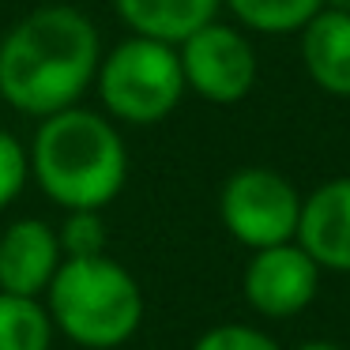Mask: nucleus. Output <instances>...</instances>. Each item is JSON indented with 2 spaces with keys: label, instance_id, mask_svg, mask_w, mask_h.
I'll list each match as a JSON object with an SVG mask.
<instances>
[{
  "label": "nucleus",
  "instance_id": "1",
  "mask_svg": "<svg viewBox=\"0 0 350 350\" xmlns=\"http://www.w3.org/2000/svg\"><path fill=\"white\" fill-rule=\"evenodd\" d=\"M98 64V27L72 4H49L23 16L0 38V98L42 121L79 106Z\"/></svg>",
  "mask_w": 350,
  "mask_h": 350
},
{
  "label": "nucleus",
  "instance_id": "2",
  "mask_svg": "<svg viewBox=\"0 0 350 350\" xmlns=\"http://www.w3.org/2000/svg\"><path fill=\"white\" fill-rule=\"evenodd\" d=\"M31 177L64 211H102L129 177V151L109 117L83 106L42 117L31 144Z\"/></svg>",
  "mask_w": 350,
  "mask_h": 350
},
{
  "label": "nucleus",
  "instance_id": "3",
  "mask_svg": "<svg viewBox=\"0 0 350 350\" xmlns=\"http://www.w3.org/2000/svg\"><path fill=\"white\" fill-rule=\"evenodd\" d=\"M53 332L87 350H113L144 324V290L129 267L98 256H64L46 286Z\"/></svg>",
  "mask_w": 350,
  "mask_h": 350
},
{
  "label": "nucleus",
  "instance_id": "4",
  "mask_svg": "<svg viewBox=\"0 0 350 350\" xmlns=\"http://www.w3.org/2000/svg\"><path fill=\"white\" fill-rule=\"evenodd\" d=\"M94 87L113 121L124 124H159L181 106L185 76L177 46L154 38H124L98 64Z\"/></svg>",
  "mask_w": 350,
  "mask_h": 350
},
{
  "label": "nucleus",
  "instance_id": "5",
  "mask_svg": "<svg viewBox=\"0 0 350 350\" xmlns=\"http://www.w3.org/2000/svg\"><path fill=\"white\" fill-rule=\"evenodd\" d=\"M222 226L245 249H267L297 237L301 192L267 166H245L226 177L219 192Z\"/></svg>",
  "mask_w": 350,
  "mask_h": 350
},
{
  "label": "nucleus",
  "instance_id": "6",
  "mask_svg": "<svg viewBox=\"0 0 350 350\" xmlns=\"http://www.w3.org/2000/svg\"><path fill=\"white\" fill-rule=\"evenodd\" d=\"M181 57V76L185 91L200 94L211 106H234L256 83V53L252 42L241 31L226 23H207L196 34L177 46Z\"/></svg>",
  "mask_w": 350,
  "mask_h": 350
},
{
  "label": "nucleus",
  "instance_id": "7",
  "mask_svg": "<svg viewBox=\"0 0 350 350\" xmlns=\"http://www.w3.org/2000/svg\"><path fill=\"white\" fill-rule=\"evenodd\" d=\"M245 301L267 320H286L309 309L320 290V267L297 241L256 249L241 275Z\"/></svg>",
  "mask_w": 350,
  "mask_h": 350
},
{
  "label": "nucleus",
  "instance_id": "8",
  "mask_svg": "<svg viewBox=\"0 0 350 350\" xmlns=\"http://www.w3.org/2000/svg\"><path fill=\"white\" fill-rule=\"evenodd\" d=\"M297 245L320 271L350 275V177H332L301 200Z\"/></svg>",
  "mask_w": 350,
  "mask_h": 350
},
{
  "label": "nucleus",
  "instance_id": "9",
  "mask_svg": "<svg viewBox=\"0 0 350 350\" xmlns=\"http://www.w3.org/2000/svg\"><path fill=\"white\" fill-rule=\"evenodd\" d=\"M61 237L42 219H16L0 234V290L38 297L61 267Z\"/></svg>",
  "mask_w": 350,
  "mask_h": 350
},
{
  "label": "nucleus",
  "instance_id": "10",
  "mask_svg": "<svg viewBox=\"0 0 350 350\" xmlns=\"http://www.w3.org/2000/svg\"><path fill=\"white\" fill-rule=\"evenodd\" d=\"M297 34L309 79L332 98H350V16L320 8Z\"/></svg>",
  "mask_w": 350,
  "mask_h": 350
},
{
  "label": "nucleus",
  "instance_id": "11",
  "mask_svg": "<svg viewBox=\"0 0 350 350\" xmlns=\"http://www.w3.org/2000/svg\"><path fill=\"white\" fill-rule=\"evenodd\" d=\"M113 8L132 34L181 46L200 27L215 23L222 0H113Z\"/></svg>",
  "mask_w": 350,
  "mask_h": 350
},
{
  "label": "nucleus",
  "instance_id": "12",
  "mask_svg": "<svg viewBox=\"0 0 350 350\" xmlns=\"http://www.w3.org/2000/svg\"><path fill=\"white\" fill-rule=\"evenodd\" d=\"M53 320L38 297H19L0 290V350H49Z\"/></svg>",
  "mask_w": 350,
  "mask_h": 350
},
{
  "label": "nucleus",
  "instance_id": "13",
  "mask_svg": "<svg viewBox=\"0 0 350 350\" xmlns=\"http://www.w3.org/2000/svg\"><path fill=\"white\" fill-rule=\"evenodd\" d=\"M234 19L260 34H294L324 8V0H222Z\"/></svg>",
  "mask_w": 350,
  "mask_h": 350
},
{
  "label": "nucleus",
  "instance_id": "14",
  "mask_svg": "<svg viewBox=\"0 0 350 350\" xmlns=\"http://www.w3.org/2000/svg\"><path fill=\"white\" fill-rule=\"evenodd\" d=\"M57 237H61L64 256H98V252H106V222H102L98 211H68Z\"/></svg>",
  "mask_w": 350,
  "mask_h": 350
},
{
  "label": "nucleus",
  "instance_id": "15",
  "mask_svg": "<svg viewBox=\"0 0 350 350\" xmlns=\"http://www.w3.org/2000/svg\"><path fill=\"white\" fill-rule=\"evenodd\" d=\"M27 181H31V151L12 132L0 129V211L16 204Z\"/></svg>",
  "mask_w": 350,
  "mask_h": 350
},
{
  "label": "nucleus",
  "instance_id": "16",
  "mask_svg": "<svg viewBox=\"0 0 350 350\" xmlns=\"http://www.w3.org/2000/svg\"><path fill=\"white\" fill-rule=\"evenodd\" d=\"M192 350H282V347L267 332H260V327L219 324V327L200 335V339L192 342Z\"/></svg>",
  "mask_w": 350,
  "mask_h": 350
},
{
  "label": "nucleus",
  "instance_id": "17",
  "mask_svg": "<svg viewBox=\"0 0 350 350\" xmlns=\"http://www.w3.org/2000/svg\"><path fill=\"white\" fill-rule=\"evenodd\" d=\"M294 350H342V347L332 342V339H309V342H297Z\"/></svg>",
  "mask_w": 350,
  "mask_h": 350
},
{
  "label": "nucleus",
  "instance_id": "18",
  "mask_svg": "<svg viewBox=\"0 0 350 350\" xmlns=\"http://www.w3.org/2000/svg\"><path fill=\"white\" fill-rule=\"evenodd\" d=\"M324 8H332V12H347V16H350V0H324Z\"/></svg>",
  "mask_w": 350,
  "mask_h": 350
}]
</instances>
